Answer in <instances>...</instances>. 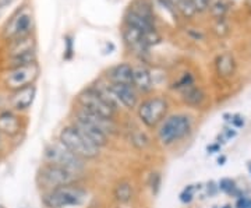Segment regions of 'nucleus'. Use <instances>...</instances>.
Segmentation results:
<instances>
[{
  "label": "nucleus",
  "instance_id": "nucleus-1",
  "mask_svg": "<svg viewBox=\"0 0 251 208\" xmlns=\"http://www.w3.org/2000/svg\"><path fill=\"white\" fill-rule=\"evenodd\" d=\"M78 104L81 108L87 109L92 113H97L105 118L113 119L116 113V102L112 98L108 87L100 88H87L78 95Z\"/></svg>",
  "mask_w": 251,
  "mask_h": 208
},
{
  "label": "nucleus",
  "instance_id": "nucleus-2",
  "mask_svg": "<svg viewBox=\"0 0 251 208\" xmlns=\"http://www.w3.org/2000/svg\"><path fill=\"white\" fill-rule=\"evenodd\" d=\"M87 197L88 194L82 187L70 184L54 190L45 191V194L42 196V204L46 208L78 207L87 201Z\"/></svg>",
  "mask_w": 251,
  "mask_h": 208
},
{
  "label": "nucleus",
  "instance_id": "nucleus-3",
  "mask_svg": "<svg viewBox=\"0 0 251 208\" xmlns=\"http://www.w3.org/2000/svg\"><path fill=\"white\" fill-rule=\"evenodd\" d=\"M80 178L81 175H78V173L67 171L64 168L57 166V165L45 163L41 166L38 176H36V181L42 189H45L46 191H50L54 190V189H59V187L75 184Z\"/></svg>",
  "mask_w": 251,
  "mask_h": 208
},
{
  "label": "nucleus",
  "instance_id": "nucleus-4",
  "mask_svg": "<svg viewBox=\"0 0 251 208\" xmlns=\"http://www.w3.org/2000/svg\"><path fill=\"white\" fill-rule=\"evenodd\" d=\"M59 141L64 147H67L73 154L80 156L81 159H92L99 155V147L90 141L82 133H80L75 127L67 126L63 129L59 136Z\"/></svg>",
  "mask_w": 251,
  "mask_h": 208
},
{
  "label": "nucleus",
  "instance_id": "nucleus-5",
  "mask_svg": "<svg viewBox=\"0 0 251 208\" xmlns=\"http://www.w3.org/2000/svg\"><path fill=\"white\" fill-rule=\"evenodd\" d=\"M44 159H45L46 163L57 165L60 168H64L67 171H72V172L78 173V175H81L84 168H85L84 159H81L80 156L73 154L72 151L67 147H64L60 141L52 143L46 147Z\"/></svg>",
  "mask_w": 251,
  "mask_h": 208
},
{
  "label": "nucleus",
  "instance_id": "nucleus-6",
  "mask_svg": "<svg viewBox=\"0 0 251 208\" xmlns=\"http://www.w3.org/2000/svg\"><path fill=\"white\" fill-rule=\"evenodd\" d=\"M191 130V119L187 115H173L163 120L158 130V140L162 145H172L187 136Z\"/></svg>",
  "mask_w": 251,
  "mask_h": 208
},
{
  "label": "nucleus",
  "instance_id": "nucleus-7",
  "mask_svg": "<svg viewBox=\"0 0 251 208\" xmlns=\"http://www.w3.org/2000/svg\"><path fill=\"white\" fill-rule=\"evenodd\" d=\"M32 27H34L32 11L29 10L28 6H24L17 10V13L14 16H11V18L7 21L4 31H3V35L10 41H17V39L31 35Z\"/></svg>",
  "mask_w": 251,
  "mask_h": 208
},
{
  "label": "nucleus",
  "instance_id": "nucleus-8",
  "mask_svg": "<svg viewBox=\"0 0 251 208\" xmlns=\"http://www.w3.org/2000/svg\"><path fill=\"white\" fill-rule=\"evenodd\" d=\"M168 101L162 97H152L145 100L138 106V118L147 127L158 126L168 112Z\"/></svg>",
  "mask_w": 251,
  "mask_h": 208
},
{
  "label": "nucleus",
  "instance_id": "nucleus-9",
  "mask_svg": "<svg viewBox=\"0 0 251 208\" xmlns=\"http://www.w3.org/2000/svg\"><path fill=\"white\" fill-rule=\"evenodd\" d=\"M39 74V67L38 64H27L16 69H10L4 76V82L10 90H21L24 87L32 85Z\"/></svg>",
  "mask_w": 251,
  "mask_h": 208
},
{
  "label": "nucleus",
  "instance_id": "nucleus-10",
  "mask_svg": "<svg viewBox=\"0 0 251 208\" xmlns=\"http://www.w3.org/2000/svg\"><path fill=\"white\" fill-rule=\"evenodd\" d=\"M108 90L116 104L123 105L127 109H133L138 104V95L135 92L134 85H125V84H110Z\"/></svg>",
  "mask_w": 251,
  "mask_h": 208
},
{
  "label": "nucleus",
  "instance_id": "nucleus-11",
  "mask_svg": "<svg viewBox=\"0 0 251 208\" xmlns=\"http://www.w3.org/2000/svg\"><path fill=\"white\" fill-rule=\"evenodd\" d=\"M74 118L80 119L82 122H88L91 125H94V126H97L98 129H100L103 133H106L108 136L110 134H115L117 130L116 123H115V120L110 118H105V116H100V115H97V113H92L90 110H87V109L81 108L77 109L75 110V115H74Z\"/></svg>",
  "mask_w": 251,
  "mask_h": 208
},
{
  "label": "nucleus",
  "instance_id": "nucleus-12",
  "mask_svg": "<svg viewBox=\"0 0 251 208\" xmlns=\"http://www.w3.org/2000/svg\"><path fill=\"white\" fill-rule=\"evenodd\" d=\"M73 126L75 127L80 133H82L90 141H92V143L97 145V147H99V148H100V147H105V145L108 144V134L103 133V131H102L100 129H98L97 126L88 123V122H82L80 119L74 118V120H73Z\"/></svg>",
  "mask_w": 251,
  "mask_h": 208
},
{
  "label": "nucleus",
  "instance_id": "nucleus-13",
  "mask_svg": "<svg viewBox=\"0 0 251 208\" xmlns=\"http://www.w3.org/2000/svg\"><path fill=\"white\" fill-rule=\"evenodd\" d=\"M35 94L36 88L34 84L24 87L21 90L14 91V94L11 95L10 104L16 110H27L28 108H31L32 102L35 100Z\"/></svg>",
  "mask_w": 251,
  "mask_h": 208
},
{
  "label": "nucleus",
  "instance_id": "nucleus-14",
  "mask_svg": "<svg viewBox=\"0 0 251 208\" xmlns=\"http://www.w3.org/2000/svg\"><path fill=\"white\" fill-rule=\"evenodd\" d=\"M108 78L110 80V84L133 85V66L127 63L117 64L109 70Z\"/></svg>",
  "mask_w": 251,
  "mask_h": 208
},
{
  "label": "nucleus",
  "instance_id": "nucleus-15",
  "mask_svg": "<svg viewBox=\"0 0 251 208\" xmlns=\"http://www.w3.org/2000/svg\"><path fill=\"white\" fill-rule=\"evenodd\" d=\"M133 85L141 92H150L152 90L151 72L143 64L133 66Z\"/></svg>",
  "mask_w": 251,
  "mask_h": 208
},
{
  "label": "nucleus",
  "instance_id": "nucleus-16",
  "mask_svg": "<svg viewBox=\"0 0 251 208\" xmlns=\"http://www.w3.org/2000/svg\"><path fill=\"white\" fill-rule=\"evenodd\" d=\"M148 31H141L138 28L131 27V26H127L126 24L125 29H123V39L126 41L127 45H130L131 48L135 49H148L147 44H145V36H147Z\"/></svg>",
  "mask_w": 251,
  "mask_h": 208
},
{
  "label": "nucleus",
  "instance_id": "nucleus-17",
  "mask_svg": "<svg viewBox=\"0 0 251 208\" xmlns=\"http://www.w3.org/2000/svg\"><path fill=\"white\" fill-rule=\"evenodd\" d=\"M215 70L216 74L222 78L232 77L236 72V60H234L233 54L229 52L219 54L215 59Z\"/></svg>",
  "mask_w": 251,
  "mask_h": 208
},
{
  "label": "nucleus",
  "instance_id": "nucleus-18",
  "mask_svg": "<svg viewBox=\"0 0 251 208\" xmlns=\"http://www.w3.org/2000/svg\"><path fill=\"white\" fill-rule=\"evenodd\" d=\"M20 127H21V122H20L17 115H14L13 112H9V110L0 113V131H1V134L16 136L20 133Z\"/></svg>",
  "mask_w": 251,
  "mask_h": 208
},
{
  "label": "nucleus",
  "instance_id": "nucleus-19",
  "mask_svg": "<svg viewBox=\"0 0 251 208\" xmlns=\"http://www.w3.org/2000/svg\"><path fill=\"white\" fill-rule=\"evenodd\" d=\"M180 92H181V100L188 106L197 108V106H201L205 101V92L196 84L190 85L186 90L180 91Z\"/></svg>",
  "mask_w": 251,
  "mask_h": 208
},
{
  "label": "nucleus",
  "instance_id": "nucleus-20",
  "mask_svg": "<svg viewBox=\"0 0 251 208\" xmlns=\"http://www.w3.org/2000/svg\"><path fill=\"white\" fill-rule=\"evenodd\" d=\"M130 13L137 14L140 17L145 18V20H150L155 23V17H153V9L151 6V3H148L147 0H135L130 4Z\"/></svg>",
  "mask_w": 251,
  "mask_h": 208
},
{
  "label": "nucleus",
  "instance_id": "nucleus-21",
  "mask_svg": "<svg viewBox=\"0 0 251 208\" xmlns=\"http://www.w3.org/2000/svg\"><path fill=\"white\" fill-rule=\"evenodd\" d=\"M31 51H35V41L31 36H25L17 41H13L11 48H10V57L11 56H17V54L27 53Z\"/></svg>",
  "mask_w": 251,
  "mask_h": 208
},
{
  "label": "nucleus",
  "instance_id": "nucleus-22",
  "mask_svg": "<svg viewBox=\"0 0 251 208\" xmlns=\"http://www.w3.org/2000/svg\"><path fill=\"white\" fill-rule=\"evenodd\" d=\"M126 24L127 26H131V27L138 28L141 31H155V23L150 21V20H145V18L140 17L137 14H133L130 11H127V14L125 16Z\"/></svg>",
  "mask_w": 251,
  "mask_h": 208
},
{
  "label": "nucleus",
  "instance_id": "nucleus-23",
  "mask_svg": "<svg viewBox=\"0 0 251 208\" xmlns=\"http://www.w3.org/2000/svg\"><path fill=\"white\" fill-rule=\"evenodd\" d=\"M113 196L122 204L131 201V199H133V186H131V183H128V182L117 183L115 190H113Z\"/></svg>",
  "mask_w": 251,
  "mask_h": 208
},
{
  "label": "nucleus",
  "instance_id": "nucleus-24",
  "mask_svg": "<svg viewBox=\"0 0 251 208\" xmlns=\"http://www.w3.org/2000/svg\"><path fill=\"white\" fill-rule=\"evenodd\" d=\"M172 1H173L176 10L179 11L183 17L191 18L196 13H197L196 9H194V4H193L191 0H172Z\"/></svg>",
  "mask_w": 251,
  "mask_h": 208
},
{
  "label": "nucleus",
  "instance_id": "nucleus-25",
  "mask_svg": "<svg viewBox=\"0 0 251 208\" xmlns=\"http://www.w3.org/2000/svg\"><path fill=\"white\" fill-rule=\"evenodd\" d=\"M193 84H196V82H194V77H193L190 73H186V74L181 76V78H179V81L175 82V87H173V88L183 91L186 90L187 87H190V85H193Z\"/></svg>",
  "mask_w": 251,
  "mask_h": 208
},
{
  "label": "nucleus",
  "instance_id": "nucleus-26",
  "mask_svg": "<svg viewBox=\"0 0 251 208\" xmlns=\"http://www.w3.org/2000/svg\"><path fill=\"white\" fill-rule=\"evenodd\" d=\"M226 11H227V4L225 3V1H216L214 3L212 6H211V14L214 16L215 18H224V16L226 14Z\"/></svg>",
  "mask_w": 251,
  "mask_h": 208
},
{
  "label": "nucleus",
  "instance_id": "nucleus-27",
  "mask_svg": "<svg viewBox=\"0 0 251 208\" xmlns=\"http://www.w3.org/2000/svg\"><path fill=\"white\" fill-rule=\"evenodd\" d=\"M219 189L225 193H227V194H234L236 193V184H234L233 181H230V179H224V181H221L219 183Z\"/></svg>",
  "mask_w": 251,
  "mask_h": 208
},
{
  "label": "nucleus",
  "instance_id": "nucleus-28",
  "mask_svg": "<svg viewBox=\"0 0 251 208\" xmlns=\"http://www.w3.org/2000/svg\"><path fill=\"white\" fill-rule=\"evenodd\" d=\"M193 197H194V187L193 186H187L184 190L181 191V194H180V200L183 203H190L193 200Z\"/></svg>",
  "mask_w": 251,
  "mask_h": 208
},
{
  "label": "nucleus",
  "instance_id": "nucleus-29",
  "mask_svg": "<svg viewBox=\"0 0 251 208\" xmlns=\"http://www.w3.org/2000/svg\"><path fill=\"white\" fill-rule=\"evenodd\" d=\"M194 4V9L197 13H204L205 10L209 9V1L208 0H191Z\"/></svg>",
  "mask_w": 251,
  "mask_h": 208
},
{
  "label": "nucleus",
  "instance_id": "nucleus-30",
  "mask_svg": "<svg viewBox=\"0 0 251 208\" xmlns=\"http://www.w3.org/2000/svg\"><path fill=\"white\" fill-rule=\"evenodd\" d=\"M64 39H66L64 42H66V46H67V48H66V56H64V57H66V59H70V57H72V54H73L72 36L67 35L66 38H64Z\"/></svg>",
  "mask_w": 251,
  "mask_h": 208
},
{
  "label": "nucleus",
  "instance_id": "nucleus-31",
  "mask_svg": "<svg viewBox=\"0 0 251 208\" xmlns=\"http://www.w3.org/2000/svg\"><path fill=\"white\" fill-rule=\"evenodd\" d=\"M236 207L237 208H251V199H247V197H243L240 196L237 203H236Z\"/></svg>",
  "mask_w": 251,
  "mask_h": 208
},
{
  "label": "nucleus",
  "instance_id": "nucleus-32",
  "mask_svg": "<svg viewBox=\"0 0 251 208\" xmlns=\"http://www.w3.org/2000/svg\"><path fill=\"white\" fill-rule=\"evenodd\" d=\"M14 1L16 0H0V18H1V16L6 13V10L9 9Z\"/></svg>",
  "mask_w": 251,
  "mask_h": 208
},
{
  "label": "nucleus",
  "instance_id": "nucleus-33",
  "mask_svg": "<svg viewBox=\"0 0 251 208\" xmlns=\"http://www.w3.org/2000/svg\"><path fill=\"white\" fill-rule=\"evenodd\" d=\"M230 122H232V125L236 127L244 126V119H243L240 115H233V116H232V119H230Z\"/></svg>",
  "mask_w": 251,
  "mask_h": 208
},
{
  "label": "nucleus",
  "instance_id": "nucleus-34",
  "mask_svg": "<svg viewBox=\"0 0 251 208\" xmlns=\"http://www.w3.org/2000/svg\"><path fill=\"white\" fill-rule=\"evenodd\" d=\"M3 134H1V131H0V147H1V144H3Z\"/></svg>",
  "mask_w": 251,
  "mask_h": 208
},
{
  "label": "nucleus",
  "instance_id": "nucleus-35",
  "mask_svg": "<svg viewBox=\"0 0 251 208\" xmlns=\"http://www.w3.org/2000/svg\"><path fill=\"white\" fill-rule=\"evenodd\" d=\"M222 208H232V206H225V207H222Z\"/></svg>",
  "mask_w": 251,
  "mask_h": 208
},
{
  "label": "nucleus",
  "instance_id": "nucleus-36",
  "mask_svg": "<svg viewBox=\"0 0 251 208\" xmlns=\"http://www.w3.org/2000/svg\"><path fill=\"white\" fill-rule=\"evenodd\" d=\"M208 1H209V0H208Z\"/></svg>",
  "mask_w": 251,
  "mask_h": 208
}]
</instances>
